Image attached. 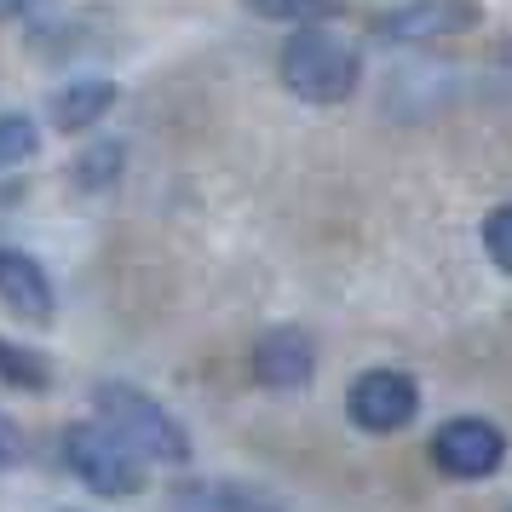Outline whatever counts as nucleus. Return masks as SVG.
Returning <instances> with one entry per match:
<instances>
[{"label":"nucleus","mask_w":512,"mask_h":512,"mask_svg":"<svg viewBox=\"0 0 512 512\" xmlns=\"http://www.w3.org/2000/svg\"><path fill=\"white\" fill-rule=\"evenodd\" d=\"M93 403H98V415H104V426H110L133 455H150V461H167V466L190 461V432L167 415L150 392L127 386V380H104L93 392Z\"/></svg>","instance_id":"f257e3e1"},{"label":"nucleus","mask_w":512,"mask_h":512,"mask_svg":"<svg viewBox=\"0 0 512 512\" xmlns=\"http://www.w3.org/2000/svg\"><path fill=\"white\" fill-rule=\"evenodd\" d=\"M357 75H363L357 47L340 41V35H328V29H294V41L282 47V81L305 104H340V98H351L357 93Z\"/></svg>","instance_id":"f03ea898"},{"label":"nucleus","mask_w":512,"mask_h":512,"mask_svg":"<svg viewBox=\"0 0 512 512\" xmlns=\"http://www.w3.org/2000/svg\"><path fill=\"white\" fill-rule=\"evenodd\" d=\"M64 466H70L93 495H104V501H121V495H139L144 489L139 455H133L110 426H98V420H75L70 432H64Z\"/></svg>","instance_id":"7ed1b4c3"},{"label":"nucleus","mask_w":512,"mask_h":512,"mask_svg":"<svg viewBox=\"0 0 512 512\" xmlns=\"http://www.w3.org/2000/svg\"><path fill=\"white\" fill-rule=\"evenodd\" d=\"M415 409H420V386L403 369H369V374H357L351 392H346L351 426L380 432V438H386V432H403V426L415 420Z\"/></svg>","instance_id":"20e7f679"},{"label":"nucleus","mask_w":512,"mask_h":512,"mask_svg":"<svg viewBox=\"0 0 512 512\" xmlns=\"http://www.w3.org/2000/svg\"><path fill=\"white\" fill-rule=\"evenodd\" d=\"M501 461H507V432L495 420L478 415L443 420L438 438H432V466L449 472V478H489Z\"/></svg>","instance_id":"39448f33"},{"label":"nucleus","mask_w":512,"mask_h":512,"mask_svg":"<svg viewBox=\"0 0 512 512\" xmlns=\"http://www.w3.org/2000/svg\"><path fill=\"white\" fill-rule=\"evenodd\" d=\"M478 24V0H409L380 18V41H397V47H420V41H449L461 29Z\"/></svg>","instance_id":"423d86ee"},{"label":"nucleus","mask_w":512,"mask_h":512,"mask_svg":"<svg viewBox=\"0 0 512 512\" xmlns=\"http://www.w3.org/2000/svg\"><path fill=\"white\" fill-rule=\"evenodd\" d=\"M311 374H317V346H311L305 328H271V334H259V346H254V380L259 386H271V392H300V386H311Z\"/></svg>","instance_id":"0eeeda50"},{"label":"nucleus","mask_w":512,"mask_h":512,"mask_svg":"<svg viewBox=\"0 0 512 512\" xmlns=\"http://www.w3.org/2000/svg\"><path fill=\"white\" fill-rule=\"evenodd\" d=\"M0 300L12 305L24 323H52V311H58L52 277L41 271V259H29L24 248H0Z\"/></svg>","instance_id":"6e6552de"},{"label":"nucleus","mask_w":512,"mask_h":512,"mask_svg":"<svg viewBox=\"0 0 512 512\" xmlns=\"http://www.w3.org/2000/svg\"><path fill=\"white\" fill-rule=\"evenodd\" d=\"M110 104H116V81H75V87H58L47 116L58 133H93L110 116Z\"/></svg>","instance_id":"1a4fd4ad"},{"label":"nucleus","mask_w":512,"mask_h":512,"mask_svg":"<svg viewBox=\"0 0 512 512\" xmlns=\"http://www.w3.org/2000/svg\"><path fill=\"white\" fill-rule=\"evenodd\" d=\"M173 507L179 512H282L271 495H259L248 484H179Z\"/></svg>","instance_id":"9d476101"},{"label":"nucleus","mask_w":512,"mask_h":512,"mask_svg":"<svg viewBox=\"0 0 512 512\" xmlns=\"http://www.w3.org/2000/svg\"><path fill=\"white\" fill-rule=\"evenodd\" d=\"M0 380L18 386V392H47L52 386V369L41 351L18 346V340H0Z\"/></svg>","instance_id":"9b49d317"},{"label":"nucleus","mask_w":512,"mask_h":512,"mask_svg":"<svg viewBox=\"0 0 512 512\" xmlns=\"http://www.w3.org/2000/svg\"><path fill=\"white\" fill-rule=\"evenodd\" d=\"M248 12L271 18V24L317 29V24H328V18H340V0H248Z\"/></svg>","instance_id":"f8f14e48"},{"label":"nucleus","mask_w":512,"mask_h":512,"mask_svg":"<svg viewBox=\"0 0 512 512\" xmlns=\"http://www.w3.org/2000/svg\"><path fill=\"white\" fill-rule=\"evenodd\" d=\"M121 162H127V150H121L116 139H93V150H81V156H75V185H81V190L116 185Z\"/></svg>","instance_id":"ddd939ff"},{"label":"nucleus","mask_w":512,"mask_h":512,"mask_svg":"<svg viewBox=\"0 0 512 512\" xmlns=\"http://www.w3.org/2000/svg\"><path fill=\"white\" fill-rule=\"evenodd\" d=\"M35 144H41V133H35V121L29 116H0V167L29 162Z\"/></svg>","instance_id":"4468645a"},{"label":"nucleus","mask_w":512,"mask_h":512,"mask_svg":"<svg viewBox=\"0 0 512 512\" xmlns=\"http://www.w3.org/2000/svg\"><path fill=\"white\" fill-rule=\"evenodd\" d=\"M484 254L512 277V208H495L484 219Z\"/></svg>","instance_id":"2eb2a0df"},{"label":"nucleus","mask_w":512,"mask_h":512,"mask_svg":"<svg viewBox=\"0 0 512 512\" xmlns=\"http://www.w3.org/2000/svg\"><path fill=\"white\" fill-rule=\"evenodd\" d=\"M18 461H24V432L0 415V466H18Z\"/></svg>","instance_id":"dca6fc26"}]
</instances>
